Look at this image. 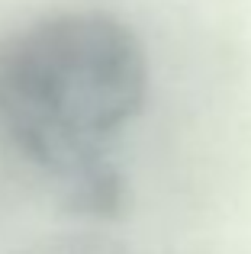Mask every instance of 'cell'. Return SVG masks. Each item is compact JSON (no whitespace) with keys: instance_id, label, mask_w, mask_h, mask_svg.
<instances>
[{"instance_id":"1","label":"cell","mask_w":251,"mask_h":254,"mask_svg":"<svg viewBox=\"0 0 251 254\" xmlns=\"http://www.w3.org/2000/svg\"><path fill=\"white\" fill-rule=\"evenodd\" d=\"M145 87L142 42L107 13H58L0 39V129L64 180L103 164Z\"/></svg>"},{"instance_id":"2","label":"cell","mask_w":251,"mask_h":254,"mask_svg":"<svg viewBox=\"0 0 251 254\" xmlns=\"http://www.w3.org/2000/svg\"><path fill=\"white\" fill-rule=\"evenodd\" d=\"M64 206L81 216H97V219H116L129 206V190L126 180L110 168L107 161L68 177V193Z\"/></svg>"}]
</instances>
